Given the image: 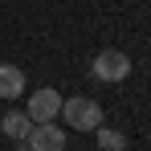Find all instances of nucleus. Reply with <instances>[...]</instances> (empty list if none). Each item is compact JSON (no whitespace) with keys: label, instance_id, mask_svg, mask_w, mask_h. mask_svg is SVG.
Here are the masks:
<instances>
[{"label":"nucleus","instance_id":"f257e3e1","mask_svg":"<svg viewBox=\"0 0 151 151\" xmlns=\"http://www.w3.org/2000/svg\"><path fill=\"white\" fill-rule=\"evenodd\" d=\"M74 131H98L102 127V106L94 98H61V114Z\"/></svg>","mask_w":151,"mask_h":151},{"label":"nucleus","instance_id":"f03ea898","mask_svg":"<svg viewBox=\"0 0 151 151\" xmlns=\"http://www.w3.org/2000/svg\"><path fill=\"white\" fill-rule=\"evenodd\" d=\"M90 74L98 78V82H123V78H131V57H127L123 49H102L94 53V65H90Z\"/></svg>","mask_w":151,"mask_h":151},{"label":"nucleus","instance_id":"7ed1b4c3","mask_svg":"<svg viewBox=\"0 0 151 151\" xmlns=\"http://www.w3.org/2000/svg\"><path fill=\"white\" fill-rule=\"evenodd\" d=\"M33 123H53L57 114H61V94L53 90V86H45V90H33L29 94V110H25Z\"/></svg>","mask_w":151,"mask_h":151},{"label":"nucleus","instance_id":"20e7f679","mask_svg":"<svg viewBox=\"0 0 151 151\" xmlns=\"http://www.w3.org/2000/svg\"><path fill=\"white\" fill-rule=\"evenodd\" d=\"M25 143H29V151H65V131L57 123H33Z\"/></svg>","mask_w":151,"mask_h":151},{"label":"nucleus","instance_id":"39448f33","mask_svg":"<svg viewBox=\"0 0 151 151\" xmlns=\"http://www.w3.org/2000/svg\"><path fill=\"white\" fill-rule=\"evenodd\" d=\"M0 131H4L12 143H25L29 131H33V119H29V114H21V110H8V114L0 119Z\"/></svg>","mask_w":151,"mask_h":151},{"label":"nucleus","instance_id":"423d86ee","mask_svg":"<svg viewBox=\"0 0 151 151\" xmlns=\"http://www.w3.org/2000/svg\"><path fill=\"white\" fill-rule=\"evenodd\" d=\"M21 90H25V70L0 65V98H21Z\"/></svg>","mask_w":151,"mask_h":151},{"label":"nucleus","instance_id":"0eeeda50","mask_svg":"<svg viewBox=\"0 0 151 151\" xmlns=\"http://www.w3.org/2000/svg\"><path fill=\"white\" fill-rule=\"evenodd\" d=\"M98 147L102 151H123L127 147V135L123 131H110V127H98Z\"/></svg>","mask_w":151,"mask_h":151}]
</instances>
